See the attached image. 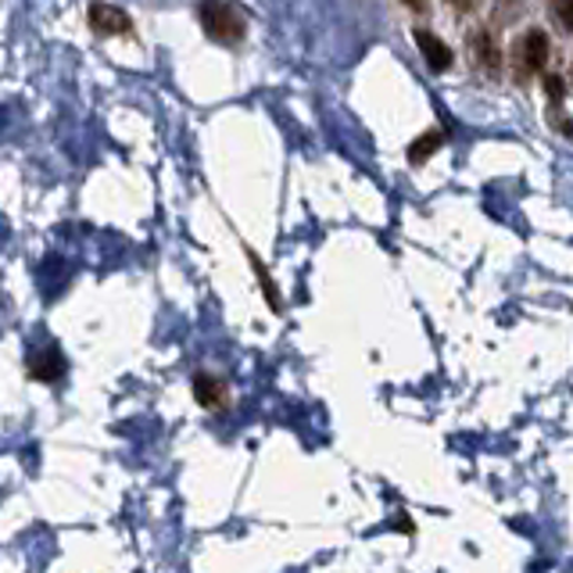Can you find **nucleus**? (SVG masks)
Returning <instances> with one entry per match:
<instances>
[{
    "mask_svg": "<svg viewBox=\"0 0 573 573\" xmlns=\"http://www.w3.org/2000/svg\"><path fill=\"white\" fill-rule=\"evenodd\" d=\"M201 26L219 43H241L248 33L244 14L227 4V0H201Z\"/></svg>",
    "mask_w": 573,
    "mask_h": 573,
    "instance_id": "f257e3e1",
    "label": "nucleus"
},
{
    "mask_svg": "<svg viewBox=\"0 0 573 573\" xmlns=\"http://www.w3.org/2000/svg\"><path fill=\"white\" fill-rule=\"evenodd\" d=\"M549 51H552L549 37L541 33V29H527V33L516 40V76L520 79L537 76L549 66Z\"/></svg>",
    "mask_w": 573,
    "mask_h": 573,
    "instance_id": "f03ea898",
    "label": "nucleus"
},
{
    "mask_svg": "<svg viewBox=\"0 0 573 573\" xmlns=\"http://www.w3.org/2000/svg\"><path fill=\"white\" fill-rule=\"evenodd\" d=\"M87 19H90V29L98 37H125L133 29L130 14H125L122 8H115V4H104V0H93Z\"/></svg>",
    "mask_w": 573,
    "mask_h": 573,
    "instance_id": "7ed1b4c3",
    "label": "nucleus"
},
{
    "mask_svg": "<svg viewBox=\"0 0 573 573\" xmlns=\"http://www.w3.org/2000/svg\"><path fill=\"white\" fill-rule=\"evenodd\" d=\"M194 398H198V405L201 409H209V412H219V409H227L230 405V388L222 384L219 376H209V373H198L194 376Z\"/></svg>",
    "mask_w": 573,
    "mask_h": 573,
    "instance_id": "20e7f679",
    "label": "nucleus"
},
{
    "mask_svg": "<svg viewBox=\"0 0 573 573\" xmlns=\"http://www.w3.org/2000/svg\"><path fill=\"white\" fill-rule=\"evenodd\" d=\"M416 43H420V51L426 58V66L434 69V72H444V69H452V51H449V43L438 40L434 33H426V29H416Z\"/></svg>",
    "mask_w": 573,
    "mask_h": 573,
    "instance_id": "39448f33",
    "label": "nucleus"
},
{
    "mask_svg": "<svg viewBox=\"0 0 573 573\" xmlns=\"http://www.w3.org/2000/svg\"><path fill=\"white\" fill-rule=\"evenodd\" d=\"M29 373H33L37 380H43V384H51V380L66 376V359H61L58 348H43V352H37L33 359H29Z\"/></svg>",
    "mask_w": 573,
    "mask_h": 573,
    "instance_id": "423d86ee",
    "label": "nucleus"
},
{
    "mask_svg": "<svg viewBox=\"0 0 573 573\" xmlns=\"http://www.w3.org/2000/svg\"><path fill=\"white\" fill-rule=\"evenodd\" d=\"M470 47H473V58H476V66H481V72L495 76L502 69V54H499L495 40H491V33H484V29L481 33H473Z\"/></svg>",
    "mask_w": 573,
    "mask_h": 573,
    "instance_id": "0eeeda50",
    "label": "nucleus"
},
{
    "mask_svg": "<svg viewBox=\"0 0 573 573\" xmlns=\"http://www.w3.org/2000/svg\"><path fill=\"white\" fill-rule=\"evenodd\" d=\"M441 143H444V133H441V130L423 133V137L409 148V162H416V165H420V162H426V158L434 154V151L441 148Z\"/></svg>",
    "mask_w": 573,
    "mask_h": 573,
    "instance_id": "6e6552de",
    "label": "nucleus"
},
{
    "mask_svg": "<svg viewBox=\"0 0 573 573\" xmlns=\"http://www.w3.org/2000/svg\"><path fill=\"white\" fill-rule=\"evenodd\" d=\"M248 259H251V265L259 269V280H262V291H265V298H269V309L273 312H283V301H280V294H277V286H273V280H269V273H265V265L254 259V254L248 251Z\"/></svg>",
    "mask_w": 573,
    "mask_h": 573,
    "instance_id": "1a4fd4ad",
    "label": "nucleus"
},
{
    "mask_svg": "<svg viewBox=\"0 0 573 573\" xmlns=\"http://www.w3.org/2000/svg\"><path fill=\"white\" fill-rule=\"evenodd\" d=\"M552 11H555V19L563 22V29L573 33V0H552Z\"/></svg>",
    "mask_w": 573,
    "mask_h": 573,
    "instance_id": "9d476101",
    "label": "nucleus"
},
{
    "mask_svg": "<svg viewBox=\"0 0 573 573\" xmlns=\"http://www.w3.org/2000/svg\"><path fill=\"white\" fill-rule=\"evenodd\" d=\"M402 4H405V8H412V11H420V14H423V11L430 8L426 0H402Z\"/></svg>",
    "mask_w": 573,
    "mask_h": 573,
    "instance_id": "9b49d317",
    "label": "nucleus"
},
{
    "mask_svg": "<svg viewBox=\"0 0 573 573\" xmlns=\"http://www.w3.org/2000/svg\"><path fill=\"white\" fill-rule=\"evenodd\" d=\"M449 4H452L455 11H470V8H473V0H449Z\"/></svg>",
    "mask_w": 573,
    "mask_h": 573,
    "instance_id": "f8f14e48",
    "label": "nucleus"
}]
</instances>
